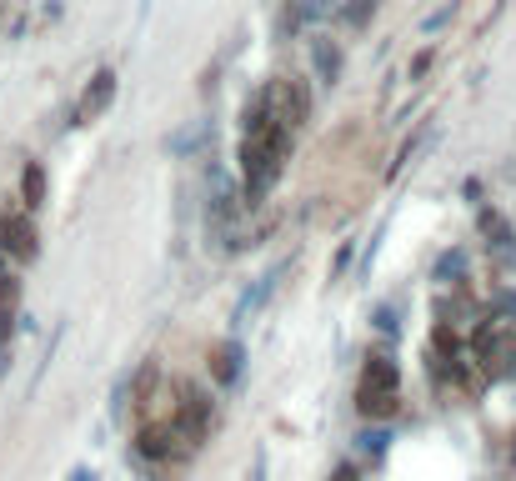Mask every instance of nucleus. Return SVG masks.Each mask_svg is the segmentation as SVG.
Returning <instances> with one entry per match:
<instances>
[{
    "label": "nucleus",
    "instance_id": "obj_1",
    "mask_svg": "<svg viewBox=\"0 0 516 481\" xmlns=\"http://www.w3.org/2000/svg\"><path fill=\"white\" fill-rule=\"evenodd\" d=\"M356 416L361 421H391L396 406H401V361L391 351H371L361 361V376H356Z\"/></svg>",
    "mask_w": 516,
    "mask_h": 481
},
{
    "label": "nucleus",
    "instance_id": "obj_2",
    "mask_svg": "<svg viewBox=\"0 0 516 481\" xmlns=\"http://www.w3.org/2000/svg\"><path fill=\"white\" fill-rule=\"evenodd\" d=\"M171 391H176V411H171L176 436H181L191 451H196V446H206V441H211V431H216V416H221L216 396H211V391H201V386H191V381H176Z\"/></svg>",
    "mask_w": 516,
    "mask_h": 481
},
{
    "label": "nucleus",
    "instance_id": "obj_3",
    "mask_svg": "<svg viewBox=\"0 0 516 481\" xmlns=\"http://www.w3.org/2000/svg\"><path fill=\"white\" fill-rule=\"evenodd\" d=\"M191 456V446L176 436V426L171 421H151V416H141V426L131 431V461L136 466H176V461H186Z\"/></svg>",
    "mask_w": 516,
    "mask_h": 481
},
{
    "label": "nucleus",
    "instance_id": "obj_4",
    "mask_svg": "<svg viewBox=\"0 0 516 481\" xmlns=\"http://www.w3.org/2000/svg\"><path fill=\"white\" fill-rule=\"evenodd\" d=\"M266 101H271V116L286 126V131H306L311 116H316V96H311V81L306 76H281L266 86Z\"/></svg>",
    "mask_w": 516,
    "mask_h": 481
},
{
    "label": "nucleus",
    "instance_id": "obj_5",
    "mask_svg": "<svg viewBox=\"0 0 516 481\" xmlns=\"http://www.w3.org/2000/svg\"><path fill=\"white\" fill-rule=\"evenodd\" d=\"M0 256L11 266H31L41 256V231L31 211H0Z\"/></svg>",
    "mask_w": 516,
    "mask_h": 481
},
{
    "label": "nucleus",
    "instance_id": "obj_6",
    "mask_svg": "<svg viewBox=\"0 0 516 481\" xmlns=\"http://www.w3.org/2000/svg\"><path fill=\"white\" fill-rule=\"evenodd\" d=\"M116 91H121V81H116V71H111V66L91 71V81L81 86V96H76V106H71V126H96L101 116H111Z\"/></svg>",
    "mask_w": 516,
    "mask_h": 481
},
{
    "label": "nucleus",
    "instance_id": "obj_7",
    "mask_svg": "<svg viewBox=\"0 0 516 481\" xmlns=\"http://www.w3.org/2000/svg\"><path fill=\"white\" fill-rule=\"evenodd\" d=\"M206 371L216 381V391H236L246 381V341L241 336H221L211 351H206Z\"/></svg>",
    "mask_w": 516,
    "mask_h": 481
},
{
    "label": "nucleus",
    "instance_id": "obj_8",
    "mask_svg": "<svg viewBox=\"0 0 516 481\" xmlns=\"http://www.w3.org/2000/svg\"><path fill=\"white\" fill-rule=\"evenodd\" d=\"M306 56H311V76H316L326 91H336V86H341V71H346L341 41H331L326 31H316V36H306Z\"/></svg>",
    "mask_w": 516,
    "mask_h": 481
},
{
    "label": "nucleus",
    "instance_id": "obj_9",
    "mask_svg": "<svg viewBox=\"0 0 516 481\" xmlns=\"http://www.w3.org/2000/svg\"><path fill=\"white\" fill-rule=\"evenodd\" d=\"M21 296H26V281L21 271L0 256V346L16 341V321H21Z\"/></svg>",
    "mask_w": 516,
    "mask_h": 481
},
{
    "label": "nucleus",
    "instance_id": "obj_10",
    "mask_svg": "<svg viewBox=\"0 0 516 481\" xmlns=\"http://www.w3.org/2000/svg\"><path fill=\"white\" fill-rule=\"evenodd\" d=\"M476 236H481L491 251H506V246H516V221H511L501 206L481 201V206H476Z\"/></svg>",
    "mask_w": 516,
    "mask_h": 481
},
{
    "label": "nucleus",
    "instance_id": "obj_11",
    "mask_svg": "<svg viewBox=\"0 0 516 481\" xmlns=\"http://www.w3.org/2000/svg\"><path fill=\"white\" fill-rule=\"evenodd\" d=\"M471 281V246H446L431 261V286H466Z\"/></svg>",
    "mask_w": 516,
    "mask_h": 481
},
{
    "label": "nucleus",
    "instance_id": "obj_12",
    "mask_svg": "<svg viewBox=\"0 0 516 481\" xmlns=\"http://www.w3.org/2000/svg\"><path fill=\"white\" fill-rule=\"evenodd\" d=\"M351 441H356V461H361V466H381V461L391 456V441H396V436H391V421H366Z\"/></svg>",
    "mask_w": 516,
    "mask_h": 481
},
{
    "label": "nucleus",
    "instance_id": "obj_13",
    "mask_svg": "<svg viewBox=\"0 0 516 481\" xmlns=\"http://www.w3.org/2000/svg\"><path fill=\"white\" fill-rule=\"evenodd\" d=\"M126 381H131V406L146 416V411H151V401H156V391H161V356L136 361V371H126Z\"/></svg>",
    "mask_w": 516,
    "mask_h": 481
},
{
    "label": "nucleus",
    "instance_id": "obj_14",
    "mask_svg": "<svg viewBox=\"0 0 516 481\" xmlns=\"http://www.w3.org/2000/svg\"><path fill=\"white\" fill-rule=\"evenodd\" d=\"M46 201H51V176H46V166L41 161H26L21 166V211H46Z\"/></svg>",
    "mask_w": 516,
    "mask_h": 481
},
{
    "label": "nucleus",
    "instance_id": "obj_15",
    "mask_svg": "<svg viewBox=\"0 0 516 481\" xmlns=\"http://www.w3.org/2000/svg\"><path fill=\"white\" fill-rule=\"evenodd\" d=\"M426 351H436V356H461V351H466V336L456 331V321H436L431 336H426Z\"/></svg>",
    "mask_w": 516,
    "mask_h": 481
},
{
    "label": "nucleus",
    "instance_id": "obj_16",
    "mask_svg": "<svg viewBox=\"0 0 516 481\" xmlns=\"http://www.w3.org/2000/svg\"><path fill=\"white\" fill-rule=\"evenodd\" d=\"M371 331H376V336H391V341H396V336H401V311H396L391 301L371 306Z\"/></svg>",
    "mask_w": 516,
    "mask_h": 481
},
{
    "label": "nucleus",
    "instance_id": "obj_17",
    "mask_svg": "<svg viewBox=\"0 0 516 481\" xmlns=\"http://www.w3.org/2000/svg\"><path fill=\"white\" fill-rule=\"evenodd\" d=\"M486 316H491V321H501V326H511V321H516V286H501V291L491 296Z\"/></svg>",
    "mask_w": 516,
    "mask_h": 481
},
{
    "label": "nucleus",
    "instance_id": "obj_18",
    "mask_svg": "<svg viewBox=\"0 0 516 481\" xmlns=\"http://www.w3.org/2000/svg\"><path fill=\"white\" fill-rule=\"evenodd\" d=\"M421 141H426V131H411V136H406V141H401V151H396V161H391V166H386V181H396V176H401V171H406V166H411V156H416V151H421Z\"/></svg>",
    "mask_w": 516,
    "mask_h": 481
},
{
    "label": "nucleus",
    "instance_id": "obj_19",
    "mask_svg": "<svg viewBox=\"0 0 516 481\" xmlns=\"http://www.w3.org/2000/svg\"><path fill=\"white\" fill-rule=\"evenodd\" d=\"M376 6H381V0H351V6H346L341 16H346V26H351V31H366V26L376 21Z\"/></svg>",
    "mask_w": 516,
    "mask_h": 481
},
{
    "label": "nucleus",
    "instance_id": "obj_20",
    "mask_svg": "<svg viewBox=\"0 0 516 481\" xmlns=\"http://www.w3.org/2000/svg\"><path fill=\"white\" fill-rule=\"evenodd\" d=\"M356 261V241H341L336 246V256H331V271H326V286H336L341 276H346V266Z\"/></svg>",
    "mask_w": 516,
    "mask_h": 481
},
{
    "label": "nucleus",
    "instance_id": "obj_21",
    "mask_svg": "<svg viewBox=\"0 0 516 481\" xmlns=\"http://www.w3.org/2000/svg\"><path fill=\"white\" fill-rule=\"evenodd\" d=\"M431 66H436V46H421V51L411 56V81H421Z\"/></svg>",
    "mask_w": 516,
    "mask_h": 481
},
{
    "label": "nucleus",
    "instance_id": "obj_22",
    "mask_svg": "<svg viewBox=\"0 0 516 481\" xmlns=\"http://www.w3.org/2000/svg\"><path fill=\"white\" fill-rule=\"evenodd\" d=\"M361 476H366V466H361V461H336L326 481H361Z\"/></svg>",
    "mask_w": 516,
    "mask_h": 481
},
{
    "label": "nucleus",
    "instance_id": "obj_23",
    "mask_svg": "<svg viewBox=\"0 0 516 481\" xmlns=\"http://www.w3.org/2000/svg\"><path fill=\"white\" fill-rule=\"evenodd\" d=\"M461 196H466V206H481V196H486V186H481V181L471 176V181L461 186Z\"/></svg>",
    "mask_w": 516,
    "mask_h": 481
},
{
    "label": "nucleus",
    "instance_id": "obj_24",
    "mask_svg": "<svg viewBox=\"0 0 516 481\" xmlns=\"http://www.w3.org/2000/svg\"><path fill=\"white\" fill-rule=\"evenodd\" d=\"M451 11H456V6H441V11H436V16H431V21H426V31H441V26H446V21H451Z\"/></svg>",
    "mask_w": 516,
    "mask_h": 481
},
{
    "label": "nucleus",
    "instance_id": "obj_25",
    "mask_svg": "<svg viewBox=\"0 0 516 481\" xmlns=\"http://www.w3.org/2000/svg\"><path fill=\"white\" fill-rule=\"evenodd\" d=\"M251 481H266V451L251 456Z\"/></svg>",
    "mask_w": 516,
    "mask_h": 481
},
{
    "label": "nucleus",
    "instance_id": "obj_26",
    "mask_svg": "<svg viewBox=\"0 0 516 481\" xmlns=\"http://www.w3.org/2000/svg\"><path fill=\"white\" fill-rule=\"evenodd\" d=\"M66 481H96V471H91V466H76V471H71Z\"/></svg>",
    "mask_w": 516,
    "mask_h": 481
},
{
    "label": "nucleus",
    "instance_id": "obj_27",
    "mask_svg": "<svg viewBox=\"0 0 516 481\" xmlns=\"http://www.w3.org/2000/svg\"><path fill=\"white\" fill-rule=\"evenodd\" d=\"M11 371V346H0V376Z\"/></svg>",
    "mask_w": 516,
    "mask_h": 481
},
{
    "label": "nucleus",
    "instance_id": "obj_28",
    "mask_svg": "<svg viewBox=\"0 0 516 481\" xmlns=\"http://www.w3.org/2000/svg\"><path fill=\"white\" fill-rule=\"evenodd\" d=\"M506 441H511V446H506V461H511V466H516V431H511V436H506Z\"/></svg>",
    "mask_w": 516,
    "mask_h": 481
},
{
    "label": "nucleus",
    "instance_id": "obj_29",
    "mask_svg": "<svg viewBox=\"0 0 516 481\" xmlns=\"http://www.w3.org/2000/svg\"><path fill=\"white\" fill-rule=\"evenodd\" d=\"M511 221H516V216H511Z\"/></svg>",
    "mask_w": 516,
    "mask_h": 481
}]
</instances>
